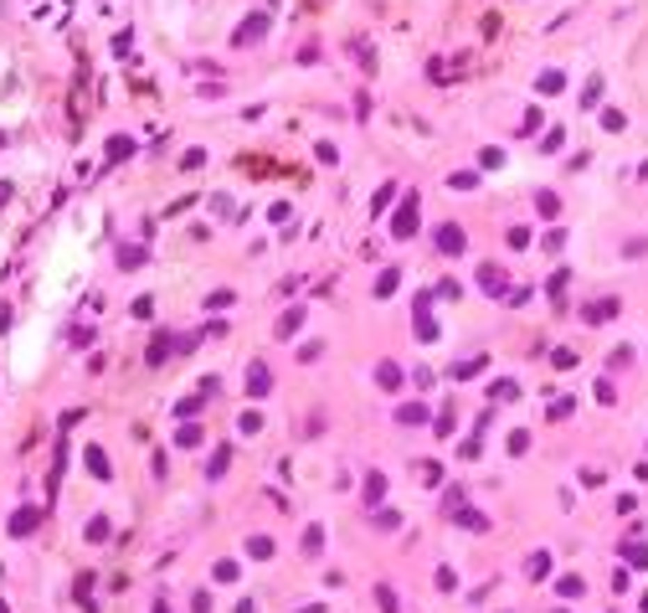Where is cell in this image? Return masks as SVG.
I'll list each match as a JSON object with an SVG mask.
<instances>
[{
	"label": "cell",
	"mask_w": 648,
	"mask_h": 613,
	"mask_svg": "<svg viewBox=\"0 0 648 613\" xmlns=\"http://www.w3.org/2000/svg\"><path fill=\"white\" fill-rule=\"evenodd\" d=\"M365 495H370V500H381V495H386V479L370 474V479H365Z\"/></svg>",
	"instance_id": "ba28073f"
},
{
	"label": "cell",
	"mask_w": 648,
	"mask_h": 613,
	"mask_svg": "<svg viewBox=\"0 0 648 613\" xmlns=\"http://www.w3.org/2000/svg\"><path fill=\"white\" fill-rule=\"evenodd\" d=\"M262 31H268V16H253V21H247L242 26V31H237V47H247V42H258V36Z\"/></svg>",
	"instance_id": "3957f363"
},
{
	"label": "cell",
	"mask_w": 648,
	"mask_h": 613,
	"mask_svg": "<svg viewBox=\"0 0 648 613\" xmlns=\"http://www.w3.org/2000/svg\"><path fill=\"white\" fill-rule=\"evenodd\" d=\"M165 350H170V341H165V335H160V341L150 346V361H155V366H160V361H165Z\"/></svg>",
	"instance_id": "8fae6325"
},
{
	"label": "cell",
	"mask_w": 648,
	"mask_h": 613,
	"mask_svg": "<svg viewBox=\"0 0 648 613\" xmlns=\"http://www.w3.org/2000/svg\"><path fill=\"white\" fill-rule=\"evenodd\" d=\"M613 309H617V299H597V304L587 309V320H607V315H613Z\"/></svg>",
	"instance_id": "8992f818"
},
{
	"label": "cell",
	"mask_w": 648,
	"mask_h": 613,
	"mask_svg": "<svg viewBox=\"0 0 648 613\" xmlns=\"http://www.w3.org/2000/svg\"><path fill=\"white\" fill-rule=\"evenodd\" d=\"M546 572H551V557H546V552L530 557V577H546Z\"/></svg>",
	"instance_id": "9c48e42d"
},
{
	"label": "cell",
	"mask_w": 648,
	"mask_h": 613,
	"mask_svg": "<svg viewBox=\"0 0 648 613\" xmlns=\"http://www.w3.org/2000/svg\"><path fill=\"white\" fill-rule=\"evenodd\" d=\"M438 247H443L448 258L463 253V232H458V227H438Z\"/></svg>",
	"instance_id": "7a4b0ae2"
},
{
	"label": "cell",
	"mask_w": 648,
	"mask_h": 613,
	"mask_svg": "<svg viewBox=\"0 0 648 613\" xmlns=\"http://www.w3.org/2000/svg\"><path fill=\"white\" fill-rule=\"evenodd\" d=\"M376 376H381V387H402V371H396V366H381Z\"/></svg>",
	"instance_id": "30bf717a"
},
{
	"label": "cell",
	"mask_w": 648,
	"mask_h": 613,
	"mask_svg": "<svg viewBox=\"0 0 648 613\" xmlns=\"http://www.w3.org/2000/svg\"><path fill=\"white\" fill-rule=\"evenodd\" d=\"M36 526V511H21L16 520H10V531H16V536H21V531H31Z\"/></svg>",
	"instance_id": "52a82bcc"
},
{
	"label": "cell",
	"mask_w": 648,
	"mask_h": 613,
	"mask_svg": "<svg viewBox=\"0 0 648 613\" xmlns=\"http://www.w3.org/2000/svg\"><path fill=\"white\" fill-rule=\"evenodd\" d=\"M247 392H253V397L268 392V371H262V366H253V376H247Z\"/></svg>",
	"instance_id": "5b68a950"
},
{
	"label": "cell",
	"mask_w": 648,
	"mask_h": 613,
	"mask_svg": "<svg viewBox=\"0 0 648 613\" xmlns=\"http://www.w3.org/2000/svg\"><path fill=\"white\" fill-rule=\"evenodd\" d=\"M479 284H484V289H489V294L499 299V289H505V273H499L494 263H489V268H479Z\"/></svg>",
	"instance_id": "277c9868"
},
{
	"label": "cell",
	"mask_w": 648,
	"mask_h": 613,
	"mask_svg": "<svg viewBox=\"0 0 648 613\" xmlns=\"http://www.w3.org/2000/svg\"><path fill=\"white\" fill-rule=\"evenodd\" d=\"M396 238H412V232H417V196H406V206H402V217H396Z\"/></svg>",
	"instance_id": "6da1fadb"
}]
</instances>
